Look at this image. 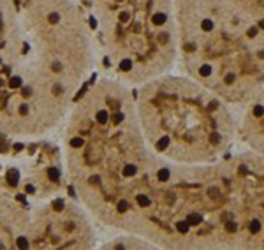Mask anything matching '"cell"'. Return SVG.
Listing matches in <instances>:
<instances>
[{
	"instance_id": "5b68a950",
	"label": "cell",
	"mask_w": 264,
	"mask_h": 250,
	"mask_svg": "<svg viewBox=\"0 0 264 250\" xmlns=\"http://www.w3.org/2000/svg\"><path fill=\"white\" fill-rule=\"evenodd\" d=\"M48 176H50V180H51V181H58V178H60V171H58L56 167H51V169H48Z\"/></svg>"
},
{
	"instance_id": "d590c367",
	"label": "cell",
	"mask_w": 264,
	"mask_h": 250,
	"mask_svg": "<svg viewBox=\"0 0 264 250\" xmlns=\"http://www.w3.org/2000/svg\"><path fill=\"white\" fill-rule=\"evenodd\" d=\"M0 63H2V58H0Z\"/></svg>"
},
{
	"instance_id": "836d02e7",
	"label": "cell",
	"mask_w": 264,
	"mask_h": 250,
	"mask_svg": "<svg viewBox=\"0 0 264 250\" xmlns=\"http://www.w3.org/2000/svg\"><path fill=\"white\" fill-rule=\"evenodd\" d=\"M53 69H55V71H60L62 65H60V63H53Z\"/></svg>"
},
{
	"instance_id": "2e32d148",
	"label": "cell",
	"mask_w": 264,
	"mask_h": 250,
	"mask_svg": "<svg viewBox=\"0 0 264 250\" xmlns=\"http://www.w3.org/2000/svg\"><path fill=\"white\" fill-rule=\"evenodd\" d=\"M129 19H130V12H129V11H123V12H120V21H122V23H127Z\"/></svg>"
},
{
	"instance_id": "9a60e30c",
	"label": "cell",
	"mask_w": 264,
	"mask_h": 250,
	"mask_svg": "<svg viewBox=\"0 0 264 250\" xmlns=\"http://www.w3.org/2000/svg\"><path fill=\"white\" fill-rule=\"evenodd\" d=\"M12 88H19L21 86V78H18V76H14L12 79H11V83H9Z\"/></svg>"
},
{
	"instance_id": "7c38bea8",
	"label": "cell",
	"mask_w": 264,
	"mask_h": 250,
	"mask_svg": "<svg viewBox=\"0 0 264 250\" xmlns=\"http://www.w3.org/2000/svg\"><path fill=\"white\" fill-rule=\"evenodd\" d=\"M159 180L160 181H167L169 180V171L167 169H160L159 171Z\"/></svg>"
},
{
	"instance_id": "8d00e7d4",
	"label": "cell",
	"mask_w": 264,
	"mask_h": 250,
	"mask_svg": "<svg viewBox=\"0 0 264 250\" xmlns=\"http://www.w3.org/2000/svg\"><path fill=\"white\" fill-rule=\"evenodd\" d=\"M118 2H122V0H118Z\"/></svg>"
},
{
	"instance_id": "1f68e13d",
	"label": "cell",
	"mask_w": 264,
	"mask_h": 250,
	"mask_svg": "<svg viewBox=\"0 0 264 250\" xmlns=\"http://www.w3.org/2000/svg\"><path fill=\"white\" fill-rule=\"evenodd\" d=\"M14 150H16V152H21V150H23V145H21V143L14 145Z\"/></svg>"
},
{
	"instance_id": "3957f363",
	"label": "cell",
	"mask_w": 264,
	"mask_h": 250,
	"mask_svg": "<svg viewBox=\"0 0 264 250\" xmlns=\"http://www.w3.org/2000/svg\"><path fill=\"white\" fill-rule=\"evenodd\" d=\"M187 222H188L190 225H197V224H201V222H203V217H201V215H197V213H192V215H188Z\"/></svg>"
},
{
	"instance_id": "ac0fdd59",
	"label": "cell",
	"mask_w": 264,
	"mask_h": 250,
	"mask_svg": "<svg viewBox=\"0 0 264 250\" xmlns=\"http://www.w3.org/2000/svg\"><path fill=\"white\" fill-rule=\"evenodd\" d=\"M127 208H129L127 201H120V202H118V211H120V213H125V211H127Z\"/></svg>"
},
{
	"instance_id": "7a4b0ae2",
	"label": "cell",
	"mask_w": 264,
	"mask_h": 250,
	"mask_svg": "<svg viewBox=\"0 0 264 250\" xmlns=\"http://www.w3.org/2000/svg\"><path fill=\"white\" fill-rule=\"evenodd\" d=\"M7 181H9V185H18V181H19V173H18L16 169L7 171Z\"/></svg>"
},
{
	"instance_id": "d4e9b609",
	"label": "cell",
	"mask_w": 264,
	"mask_h": 250,
	"mask_svg": "<svg viewBox=\"0 0 264 250\" xmlns=\"http://www.w3.org/2000/svg\"><path fill=\"white\" fill-rule=\"evenodd\" d=\"M211 143H215V145L220 143V136H218V134H215V132L211 134Z\"/></svg>"
},
{
	"instance_id": "6da1fadb",
	"label": "cell",
	"mask_w": 264,
	"mask_h": 250,
	"mask_svg": "<svg viewBox=\"0 0 264 250\" xmlns=\"http://www.w3.org/2000/svg\"><path fill=\"white\" fill-rule=\"evenodd\" d=\"M151 21H153V25L160 27V25H164L166 21H167V16H166L164 12H155V14L151 16Z\"/></svg>"
},
{
	"instance_id": "d6a6232c",
	"label": "cell",
	"mask_w": 264,
	"mask_h": 250,
	"mask_svg": "<svg viewBox=\"0 0 264 250\" xmlns=\"http://www.w3.org/2000/svg\"><path fill=\"white\" fill-rule=\"evenodd\" d=\"M53 92H55V94H62V88H60V86H58V85H56V86H55V88H53Z\"/></svg>"
},
{
	"instance_id": "e0dca14e",
	"label": "cell",
	"mask_w": 264,
	"mask_h": 250,
	"mask_svg": "<svg viewBox=\"0 0 264 250\" xmlns=\"http://www.w3.org/2000/svg\"><path fill=\"white\" fill-rule=\"evenodd\" d=\"M53 208H55L56 211H62V210H63V201H62V199H56V201L53 202Z\"/></svg>"
},
{
	"instance_id": "e575fe53",
	"label": "cell",
	"mask_w": 264,
	"mask_h": 250,
	"mask_svg": "<svg viewBox=\"0 0 264 250\" xmlns=\"http://www.w3.org/2000/svg\"><path fill=\"white\" fill-rule=\"evenodd\" d=\"M16 199H18V201H21V202H25V196H23V194H19Z\"/></svg>"
},
{
	"instance_id": "4dcf8cb0",
	"label": "cell",
	"mask_w": 264,
	"mask_h": 250,
	"mask_svg": "<svg viewBox=\"0 0 264 250\" xmlns=\"http://www.w3.org/2000/svg\"><path fill=\"white\" fill-rule=\"evenodd\" d=\"M90 27H92V28H95V27H97V21H95V18H90Z\"/></svg>"
},
{
	"instance_id": "44dd1931",
	"label": "cell",
	"mask_w": 264,
	"mask_h": 250,
	"mask_svg": "<svg viewBox=\"0 0 264 250\" xmlns=\"http://www.w3.org/2000/svg\"><path fill=\"white\" fill-rule=\"evenodd\" d=\"M83 143H85V141H83L81 138H74V139H71V145H72L74 148H79V146H81Z\"/></svg>"
},
{
	"instance_id": "484cf974",
	"label": "cell",
	"mask_w": 264,
	"mask_h": 250,
	"mask_svg": "<svg viewBox=\"0 0 264 250\" xmlns=\"http://www.w3.org/2000/svg\"><path fill=\"white\" fill-rule=\"evenodd\" d=\"M19 113H21V115H27V113H28V106H27V104H23V106L19 107Z\"/></svg>"
},
{
	"instance_id": "83f0119b",
	"label": "cell",
	"mask_w": 264,
	"mask_h": 250,
	"mask_svg": "<svg viewBox=\"0 0 264 250\" xmlns=\"http://www.w3.org/2000/svg\"><path fill=\"white\" fill-rule=\"evenodd\" d=\"M227 229H229L231 233H232V231H236V224H234V222H231V224H227Z\"/></svg>"
},
{
	"instance_id": "4fadbf2b",
	"label": "cell",
	"mask_w": 264,
	"mask_h": 250,
	"mask_svg": "<svg viewBox=\"0 0 264 250\" xmlns=\"http://www.w3.org/2000/svg\"><path fill=\"white\" fill-rule=\"evenodd\" d=\"M16 243H18V247H19V248H28V240H27V238H23V236L18 238V241H16Z\"/></svg>"
},
{
	"instance_id": "30bf717a",
	"label": "cell",
	"mask_w": 264,
	"mask_h": 250,
	"mask_svg": "<svg viewBox=\"0 0 264 250\" xmlns=\"http://www.w3.org/2000/svg\"><path fill=\"white\" fill-rule=\"evenodd\" d=\"M176 227H178V231H180V233H187V231H188V227H190V224L185 220V222H178V225H176Z\"/></svg>"
},
{
	"instance_id": "603a6c76",
	"label": "cell",
	"mask_w": 264,
	"mask_h": 250,
	"mask_svg": "<svg viewBox=\"0 0 264 250\" xmlns=\"http://www.w3.org/2000/svg\"><path fill=\"white\" fill-rule=\"evenodd\" d=\"M254 115H255V116H262V115H264V107H262V106H255V107H254Z\"/></svg>"
},
{
	"instance_id": "4316f807",
	"label": "cell",
	"mask_w": 264,
	"mask_h": 250,
	"mask_svg": "<svg viewBox=\"0 0 264 250\" xmlns=\"http://www.w3.org/2000/svg\"><path fill=\"white\" fill-rule=\"evenodd\" d=\"M25 190H27V194H34V192H35L34 185H27V187H25Z\"/></svg>"
},
{
	"instance_id": "277c9868",
	"label": "cell",
	"mask_w": 264,
	"mask_h": 250,
	"mask_svg": "<svg viewBox=\"0 0 264 250\" xmlns=\"http://www.w3.org/2000/svg\"><path fill=\"white\" fill-rule=\"evenodd\" d=\"M120 69H122L123 72L130 71V69H132V60H130V58H123V60L120 62Z\"/></svg>"
},
{
	"instance_id": "8992f818",
	"label": "cell",
	"mask_w": 264,
	"mask_h": 250,
	"mask_svg": "<svg viewBox=\"0 0 264 250\" xmlns=\"http://www.w3.org/2000/svg\"><path fill=\"white\" fill-rule=\"evenodd\" d=\"M211 72H213V69H211V65H210V63H204L201 69H199V74H201V76H204V78H206V76H210Z\"/></svg>"
},
{
	"instance_id": "5bb4252c",
	"label": "cell",
	"mask_w": 264,
	"mask_h": 250,
	"mask_svg": "<svg viewBox=\"0 0 264 250\" xmlns=\"http://www.w3.org/2000/svg\"><path fill=\"white\" fill-rule=\"evenodd\" d=\"M48 21H50V23H53V25L58 23V21H60V14H58V12H51L50 18H48Z\"/></svg>"
},
{
	"instance_id": "8fae6325",
	"label": "cell",
	"mask_w": 264,
	"mask_h": 250,
	"mask_svg": "<svg viewBox=\"0 0 264 250\" xmlns=\"http://www.w3.org/2000/svg\"><path fill=\"white\" fill-rule=\"evenodd\" d=\"M138 202L139 206H150V199L146 196H138Z\"/></svg>"
},
{
	"instance_id": "f546056e",
	"label": "cell",
	"mask_w": 264,
	"mask_h": 250,
	"mask_svg": "<svg viewBox=\"0 0 264 250\" xmlns=\"http://www.w3.org/2000/svg\"><path fill=\"white\" fill-rule=\"evenodd\" d=\"M99 181H100L99 176H92V178H90V183H99Z\"/></svg>"
},
{
	"instance_id": "52a82bcc",
	"label": "cell",
	"mask_w": 264,
	"mask_h": 250,
	"mask_svg": "<svg viewBox=\"0 0 264 250\" xmlns=\"http://www.w3.org/2000/svg\"><path fill=\"white\" fill-rule=\"evenodd\" d=\"M136 171H138L136 166H132V164H127V166L123 167V174H125V176H134Z\"/></svg>"
},
{
	"instance_id": "9c48e42d",
	"label": "cell",
	"mask_w": 264,
	"mask_h": 250,
	"mask_svg": "<svg viewBox=\"0 0 264 250\" xmlns=\"http://www.w3.org/2000/svg\"><path fill=\"white\" fill-rule=\"evenodd\" d=\"M167 146H169V138H167V136H166V138H162V139L157 143V148H159V150H166Z\"/></svg>"
},
{
	"instance_id": "f1b7e54d",
	"label": "cell",
	"mask_w": 264,
	"mask_h": 250,
	"mask_svg": "<svg viewBox=\"0 0 264 250\" xmlns=\"http://www.w3.org/2000/svg\"><path fill=\"white\" fill-rule=\"evenodd\" d=\"M30 94H32V90H30V88H23V97H28Z\"/></svg>"
},
{
	"instance_id": "ffe728a7",
	"label": "cell",
	"mask_w": 264,
	"mask_h": 250,
	"mask_svg": "<svg viewBox=\"0 0 264 250\" xmlns=\"http://www.w3.org/2000/svg\"><path fill=\"white\" fill-rule=\"evenodd\" d=\"M167 41H169V34H166V32L159 34V42H160V44H166Z\"/></svg>"
},
{
	"instance_id": "ba28073f",
	"label": "cell",
	"mask_w": 264,
	"mask_h": 250,
	"mask_svg": "<svg viewBox=\"0 0 264 250\" xmlns=\"http://www.w3.org/2000/svg\"><path fill=\"white\" fill-rule=\"evenodd\" d=\"M97 122H99L100 125H104V123L107 122V113H106V111H99V113H97Z\"/></svg>"
},
{
	"instance_id": "7402d4cb",
	"label": "cell",
	"mask_w": 264,
	"mask_h": 250,
	"mask_svg": "<svg viewBox=\"0 0 264 250\" xmlns=\"http://www.w3.org/2000/svg\"><path fill=\"white\" fill-rule=\"evenodd\" d=\"M123 118H125V116H123V113H120V111H118V113H115V116H113L115 123H122V122H123Z\"/></svg>"
},
{
	"instance_id": "d6986e66",
	"label": "cell",
	"mask_w": 264,
	"mask_h": 250,
	"mask_svg": "<svg viewBox=\"0 0 264 250\" xmlns=\"http://www.w3.org/2000/svg\"><path fill=\"white\" fill-rule=\"evenodd\" d=\"M259 229H261V224H259V220H254V222L250 224V231H252V233H257Z\"/></svg>"
},
{
	"instance_id": "cb8c5ba5",
	"label": "cell",
	"mask_w": 264,
	"mask_h": 250,
	"mask_svg": "<svg viewBox=\"0 0 264 250\" xmlns=\"http://www.w3.org/2000/svg\"><path fill=\"white\" fill-rule=\"evenodd\" d=\"M85 94H86V86H83V88L79 90V92H78V95L74 97V101H79V99H81V97H83Z\"/></svg>"
}]
</instances>
